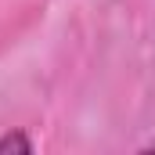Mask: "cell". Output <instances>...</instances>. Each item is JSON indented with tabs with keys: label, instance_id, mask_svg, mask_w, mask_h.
<instances>
[{
	"label": "cell",
	"instance_id": "cell-1",
	"mask_svg": "<svg viewBox=\"0 0 155 155\" xmlns=\"http://www.w3.org/2000/svg\"><path fill=\"white\" fill-rule=\"evenodd\" d=\"M4 152H22V155H29L33 152V141L25 137V134H4L0 137V155Z\"/></svg>",
	"mask_w": 155,
	"mask_h": 155
}]
</instances>
